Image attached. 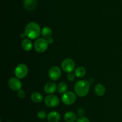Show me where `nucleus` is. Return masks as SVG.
<instances>
[{
	"label": "nucleus",
	"mask_w": 122,
	"mask_h": 122,
	"mask_svg": "<svg viewBox=\"0 0 122 122\" xmlns=\"http://www.w3.org/2000/svg\"><path fill=\"white\" fill-rule=\"evenodd\" d=\"M25 33L26 35V36L29 39H36L40 35V26L36 22L29 23L26 25L25 27Z\"/></svg>",
	"instance_id": "obj_1"
},
{
	"label": "nucleus",
	"mask_w": 122,
	"mask_h": 122,
	"mask_svg": "<svg viewBox=\"0 0 122 122\" xmlns=\"http://www.w3.org/2000/svg\"><path fill=\"white\" fill-rule=\"evenodd\" d=\"M90 89V83L85 80L79 81L75 83V91L80 97H84L88 95Z\"/></svg>",
	"instance_id": "obj_2"
},
{
	"label": "nucleus",
	"mask_w": 122,
	"mask_h": 122,
	"mask_svg": "<svg viewBox=\"0 0 122 122\" xmlns=\"http://www.w3.org/2000/svg\"><path fill=\"white\" fill-rule=\"evenodd\" d=\"M48 43L45 38H38L34 44L35 50L36 52L42 53L47 50Z\"/></svg>",
	"instance_id": "obj_3"
},
{
	"label": "nucleus",
	"mask_w": 122,
	"mask_h": 122,
	"mask_svg": "<svg viewBox=\"0 0 122 122\" xmlns=\"http://www.w3.org/2000/svg\"><path fill=\"white\" fill-rule=\"evenodd\" d=\"M62 101L66 106H70L75 102L76 100V95L71 91H68L64 93L61 97Z\"/></svg>",
	"instance_id": "obj_4"
},
{
	"label": "nucleus",
	"mask_w": 122,
	"mask_h": 122,
	"mask_svg": "<svg viewBox=\"0 0 122 122\" xmlns=\"http://www.w3.org/2000/svg\"><path fill=\"white\" fill-rule=\"evenodd\" d=\"M28 73V68L25 64H20L14 70L15 76L19 79H23Z\"/></svg>",
	"instance_id": "obj_5"
},
{
	"label": "nucleus",
	"mask_w": 122,
	"mask_h": 122,
	"mask_svg": "<svg viewBox=\"0 0 122 122\" xmlns=\"http://www.w3.org/2000/svg\"><path fill=\"white\" fill-rule=\"evenodd\" d=\"M63 71L67 73H71L75 69V63L72 59L66 58L62 61L61 64Z\"/></svg>",
	"instance_id": "obj_6"
},
{
	"label": "nucleus",
	"mask_w": 122,
	"mask_h": 122,
	"mask_svg": "<svg viewBox=\"0 0 122 122\" xmlns=\"http://www.w3.org/2000/svg\"><path fill=\"white\" fill-rule=\"evenodd\" d=\"M44 102L47 107L50 108H54L59 104V99L56 95H49L45 97Z\"/></svg>",
	"instance_id": "obj_7"
},
{
	"label": "nucleus",
	"mask_w": 122,
	"mask_h": 122,
	"mask_svg": "<svg viewBox=\"0 0 122 122\" xmlns=\"http://www.w3.org/2000/svg\"><path fill=\"white\" fill-rule=\"evenodd\" d=\"M61 75V71L57 66H52L50 68L48 71L49 78L52 81H57L60 77Z\"/></svg>",
	"instance_id": "obj_8"
},
{
	"label": "nucleus",
	"mask_w": 122,
	"mask_h": 122,
	"mask_svg": "<svg viewBox=\"0 0 122 122\" xmlns=\"http://www.w3.org/2000/svg\"><path fill=\"white\" fill-rule=\"evenodd\" d=\"M8 85L10 89L15 91H19L21 89V86H22V84L20 80L15 77H12L10 79L8 80Z\"/></svg>",
	"instance_id": "obj_9"
},
{
	"label": "nucleus",
	"mask_w": 122,
	"mask_h": 122,
	"mask_svg": "<svg viewBox=\"0 0 122 122\" xmlns=\"http://www.w3.org/2000/svg\"><path fill=\"white\" fill-rule=\"evenodd\" d=\"M23 4L27 10L32 11L35 9L37 5L36 0H23Z\"/></svg>",
	"instance_id": "obj_10"
},
{
	"label": "nucleus",
	"mask_w": 122,
	"mask_h": 122,
	"mask_svg": "<svg viewBox=\"0 0 122 122\" xmlns=\"http://www.w3.org/2000/svg\"><path fill=\"white\" fill-rule=\"evenodd\" d=\"M47 120L49 122H58L60 120V114L55 111L50 112L48 114Z\"/></svg>",
	"instance_id": "obj_11"
},
{
	"label": "nucleus",
	"mask_w": 122,
	"mask_h": 122,
	"mask_svg": "<svg viewBox=\"0 0 122 122\" xmlns=\"http://www.w3.org/2000/svg\"><path fill=\"white\" fill-rule=\"evenodd\" d=\"M57 85L54 82H48L44 86V91L46 93L51 94L57 90Z\"/></svg>",
	"instance_id": "obj_12"
},
{
	"label": "nucleus",
	"mask_w": 122,
	"mask_h": 122,
	"mask_svg": "<svg viewBox=\"0 0 122 122\" xmlns=\"http://www.w3.org/2000/svg\"><path fill=\"white\" fill-rule=\"evenodd\" d=\"M94 91H95L96 95H97L98 96L101 97L104 95V94L106 93V88L102 84L98 83L94 88Z\"/></svg>",
	"instance_id": "obj_13"
},
{
	"label": "nucleus",
	"mask_w": 122,
	"mask_h": 122,
	"mask_svg": "<svg viewBox=\"0 0 122 122\" xmlns=\"http://www.w3.org/2000/svg\"><path fill=\"white\" fill-rule=\"evenodd\" d=\"M77 116L73 112H67L64 116V119L66 122H75Z\"/></svg>",
	"instance_id": "obj_14"
},
{
	"label": "nucleus",
	"mask_w": 122,
	"mask_h": 122,
	"mask_svg": "<svg viewBox=\"0 0 122 122\" xmlns=\"http://www.w3.org/2000/svg\"><path fill=\"white\" fill-rule=\"evenodd\" d=\"M21 47L26 51H30L33 47V44L29 39H24L21 43Z\"/></svg>",
	"instance_id": "obj_15"
},
{
	"label": "nucleus",
	"mask_w": 122,
	"mask_h": 122,
	"mask_svg": "<svg viewBox=\"0 0 122 122\" xmlns=\"http://www.w3.org/2000/svg\"><path fill=\"white\" fill-rule=\"evenodd\" d=\"M41 34L45 39H48V38H51V36H52V30H51L49 27L45 26V27H44V28L42 29Z\"/></svg>",
	"instance_id": "obj_16"
},
{
	"label": "nucleus",
	"mask_w": 122,
	"mask_h": 122,
	"mask_svg": "<svg viewBox=\"0 0 122 122\" xmlns=\"http://www.w3.org/2000/svg\"><path fill=\"white\" fill-rule=\"evenodd\" d=\"M31 100L36 103H39L43 101V96L39 92H33L31 95Z\"/></svg>",
	"instance_id": "obj_17"
},
{
	"label": "nucleus",
	"mask_w": 122,
	"mask_h": 122,
	"mask_svg": "<svg viewBox=\"0 0 122 122\" xmlns=\"http://www.w3.org/2000/svg\"><path fill=\"white\" fill-rule=\"evenodd\" d=\"M86 73V70L83 67L80 66L75 70V74L77 77H82Z\"/></svg>",
	"instance_id": "obj_18"
},
{
	"label": "nucleus",
	"mask_w": 122,
	"mask_h": 122,
	"mask_svg": "<svg viewBox=\"0 0 122 122\" xmlns=\"http://www.w3.org/2000/svg\"><path fill=\"white\" fill-rule=\"evenodd\" d=\"M67 84L66 82H62L58 84V87H57V89L58 91L59 92L60 94H64L66 92L67 90Z\"/></svg>",
	"instance_id": "obj_19"
},
{
	"label": "nucleus",
	"mask_w": 122,
	"mask_h": 122,
	"mask_svg": "<svg viewBox=\"0 0 122 122\" xmlns=\"http://www.w3.org/2000/svg\"><path fill=\"white\" fill-rule=\"evenodd\" d=\"M47 114H46V112L45 111L41 110L39 111L37 113V116L39 119H41V120H44V119L47 118Z\"/></svg>",
	"instance_id": "obj_20"
},
{
	"label": "nucleus",
	"mask_w": 122,
	"mask_h": 122,
	"mask_svg": "<svg viewBox=\"0 0 122 122\" xmlns=\"http://www.w3.org/2000/svg\"><path fill=\"white\" fill-rule=\"evenodd\" d=\"M67 77V79L69 80V81L73 82V81H75V75H74L73 73H69L68 74Z\"/></svg>",
	"instance_id": "obj_21"
},
{
	"label": "nucleus",
	"mask_w": 122,
	"mask_h": 122,
	"mask_svg": "<svg viewBox=\"0 0 122 122\" xmlns=\"http://www.w3.org/2000/svg\"><path fill=\"white\" fill-rule=\"evenodd\" d=\"M17 95L19 98H23L25 97V92L23 90H19V91H17Z\"/></svg>",
	"instance_id": "obj_22"
},
{
	"label": "nucleus",
	"mask_w": 122,
	"mask_h": 122,
	"mask_svg": "<svg viewBox=\"0 0 122 122\" xmlns=\"http://www.w3.org/2000/svg\"><path fill=\"white\" fill-rule=\"evenodd\" d=\"M76 122H90L89 119L85 117H79L77 120Z\"/></svg>",
	"instance_id": "obj_23"
},
{
	"label": "nucleus",
	"mask_w": 122,
	"mask_h": 122,
	"mask_svg": "<svg viewBox=\"0 0 122 122\" xmlns=\"http://www.w3.org/2000/svg\"><path fill=\"white\" fill-rule=\"evenodd\" d=\"M77 114H78L79 116L80 117H83V116H84L85 114L84 110L82 109V108H79V109L77 110Z\"/></svg>",
	"instance_id": "obj_24"
},
{
	"label": "nucleus",
	"mask_w": 122,
	"mask_h": 122,
	"mask_svg": "<svg viewBox=\"0 0 122 122\" xmlns=\"http://www.w3.org/2000/svg\"><path fill=\"white\" fill-rule=\"evenodd\" d=\"M47 40V42L48 43V44H52V43L54 42V39H52V38H48V39H46Z\"/></svg>",
	"instance_id": "obj_25"
},
{
	"label": "nucleus",
	"mask_w": 122,
	"mask_h": 122,
	"mask_svg": "<svg viewBox=\"0 0 122 122\" xmlns=\"http://www.w3.org/2000/svg\"><path fill=\"white\" fill-rule=\"evenodd\" d=\"M20 37H21V38H23V39H24V38L26 36V35H25V33H22L21 35H20Z\"/></svg>",
	"instance_id": "obj_26"
},
{
	"label": "nucleus",
	"mask_w": 122,
	"mask_h": 122,
	"mask_svg": "<svg viewBox=\"0 0 122 122\" xmlns=\"http://www.w3.org/2000/svg\"></svg>",
	"instance_id": "obj_27"
}]
</instances>
